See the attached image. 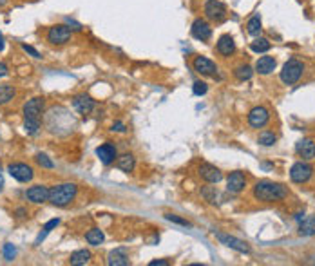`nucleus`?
Masks as SVG:
<instances>
[{"mask_svg": "<svg viewBox=\"0 0 315 266\" xmlns=\"http://www.w3.org/2000/svg\"><path fill=\"white\" fill-rule=\"evenodd\" d=\"M288 196V188L281 183H274V181H259L253 187V198L263 203H274V201H281Z\"/></svg>", "mask_w": 315, "mask_h": 266, "instance_id": "1", "label": "nucleus"}, {"mask_svg": "<svg viewBox=\"0 0 315 266\" xmlns=\"http://www.w3.org/2000/svg\"><path fill=\"white\" fill-rule=\"evenodd\" d=\"M78 194V187L75 183H60L49 188V203L55 206H67L73 203Z\"/></svg>", "mask_w": 315, "mask_h": 266, "instance_id": "2", "label": "nucleus"}, {"mask_svg": "<svg viewBox=\"0 0 315 266\" xmlns=\"http://www.w3.org/2000/svg\"><path fill=\"white\" fill-rule=\"evenodd\" d=\"M302 71H304V65H302V62L295 60H288L284 65H283V71H281V82L286 83V85H294L295 82H299V78L302 76Z\"/></svg>", "mask_w": 315, "mask_h": 266, "instance_id": "3", "label": "nucleus"}, {"mask_svg": "<svg viewBox=\"0 0 315 266\" xmlns=\"http://www.w3.org/2000/svg\"><path fill=\"white\" fill-rule=\"evenodd\" d=\"M44 98L40 96H36V98H31L26 102L24 105V122H38L40 123V116L42 112H44Z\"/></svg>", "mask_w": 315, "mask_h": 266, "instance_id": "4", "label": "nucleus"}, {"mask_svg": "<svg viewBox=\"0 0 315 266\" xmlns=\"http://www.w3.org/2000/svg\"><path fill=\"white\" fill-rule=\"evenodd\" d=\"M71 28L63 26V24H56L53 28H49L47 31V42L53 46H63L71 40Z\"/></svg>", "mask_w": 315, "mask_h": 266, "instance_id": "5", "label": "nucleus"}, {"mask_svg": "<svg viewBox=\"0 0 315 266\" xmlns=\"http://www.w3.org/2000/svg\"><path fill=\"white\" fill-rule=\"evenodd\" d=\"M7 172H9V176L16 179V181H20V183H28L34 177V171L33 167H29L28 163H11L7 165Z\"/></svg>", "mask_w": 315, "mask_h": 266, "instance_id": "6", "label": "nucleus"}, {"mask_svg": "<svg viewBox=\"0 0 315 266\" xmlns=\"http://www.w3.org/2000/svg\"><path fill=\"white\" fill-rule=\"evenodd\" d=\"M312 174H314V167L310 163H304V161H297L290 169V177L294 183H306L312 177Z\"/></svg>", "mask_w": 315, "mask_h": 266, "instance_id": "7", "label": "nucleus"}, {"mask_svg": "<svg viewBox=\"0 0 315 266\" xmlns=\"http://www.w3.org/2000/svg\"><path fill=\"white\" fill-rule=\"evenodd\" d=\"M192 67L201 76H216V73H218V65L206 56H194Z\"/></svg>", "mask_w": 315, "mask_h": 266, "instance_id": "8", "label": "nucleus"}, {"mask_svg": "<svg viewBox=\"0 0 315 266\" xmlns=\"http://www.w3.org/2000/svg\"><path fill=\"white\" fill-rule=\"evenodd\" d=\"M203 9H205V16L210 20L221 22L226 16V7L221 0H206Z\"/></svg>", "mask_w": 315, "mask_h": 266, "instance_id": "9", "label": "nucleus"}, {"mask_svg": "<svg viewBox=\"0 0 315 266\" xmlns=\"http://www.w3.org/2000/svg\"><path fill=\"white\" fill-rule=\"evenodd\" d=\"M190 34L196 38V40L206 42V40H210V36H212V28H210V24H208L205 18H196V20L192 22Z\"/></svg>", "mask_w": 315, "mask_h": 266, "instance_id": "10", "label": "nucleus"}, {"mask_svg": "<svg viewBox=\"0 0 315 266\" xmlns=\"http://www.w3.org/2000/svg\"><path fill=\"white\" fill-rule=\"evenodd\" d=\"M216 239H218L220 243H223L225 246H228V248L236 250V252H241V253L250 252V246H248L245 241L234 237V235H228V234H223V232H216Z\"/></svg>", "mask_w": 315, "mask_h": 266, "instance_id": "11", "label": "nucleus"}, {"mask_svg": "<svg viewBox=\"0 0 315 266\" xmlns=\"http://www.w3.org/2000/svg\"><path fill=\"white\" fill-rule=\"evenodd\" d=\"M26 199L34 205H42L49 201V188L46 185H33L26 190Z\"/></svg>", "mask_w": 315, "mask_h": 266, "instance_id": "12", "label": "nucleus"}, {"mask_svg": "<svg viewBox=\"0 0 315 266\" xmlns=\"http://www.w3.org/2000/svg\"><path fill=\"white\" fill-rule=\"evenodd\" d=\"M270 120V112H268L267 107H253L250 112H248V123H250V127L253 129H261V127H265Z\"/></svg>", "mask_w": 315, "mask_h": 266, "instance_id": "13", "label": "nucleus"}, {"mask_svg": "<svg viewBox=\"0 0 315 266\" xmlns=\"http://www.w3.org/2000/svg\"><path fill=\"white\" fill-rule=\"evenodd\" d=\"M199 177L205 179L206 183H220L223 179V172L210 163H201L199 165Z\"/></svg>", "mask_w": 315, "mask_h": 266, "instance_id": "14", "label": "nucleus"}, {"mask_svg": "<svg viewBox=\"0 0 315 266\" xmlns=\"http://www.w3.org/2000/svg\"><path fill=\"white\" fill-rule=\"evenodd\" d=\"M245 187H247V177H245V174L241 171L232 172L230 176L226 177V190L230 194H239Z\"/></svg>", "mask_w": 315, "mask_h": 266, "instance_id": "15", "label": "nucleus"}, {"mask_svg": "<svg viewBox=\"0 0 315 266\" xmlns=\"http://www.w3.org/2000/svg\"><path fill=\"white\" fill-rule=\"evenodd\" d=\"M73 107H75L82 116H85V114H91L93 109H94V100H93L89 94H78L73 98Z\"/></svg>", "mask_w": 315, "mask_h": 266, "instance_id": "16", "label": "nucleus"}, {"mask_svg": "<svg viewBox=\"0 0 315 266\" xmlns=\"http://www.w3.org/2000/svg\"><path fill=\"white\" fill-rule=\"evenodd\" d=\"M96 156L100 157V161L103 165H110L116 161L118 157V152H116V147L112 143H103L100 145L98 149H96Z\"/></svg>", "mask_w": 315, "mask_h": 266, "instance_id": "17", "label": "nucleus"}, {"mask_svg": "<svg viewBox=\"0 0 315 266\" xmlns=\"http://www.w3.org/2000/svg\"><path fill=\"white\" fill-rule=\"evenodd\" d=\"M295 150H297V154H299L302 159H314L315 157V141L314 140H310V138H304V140H301V141H297Z\"/></svg>", "mask_w": 315, "mask_h": 266, "instance_id": "18", "label": "nucleus"}, {"mask_svg": "<svg viewBox=\"0 0 315 266\" xmlns=\"http://www.w3.org/2000/svg\"><path fill=\"white\" fill-rule=\"evenodd\" d=\"M216 49H218V53L221 56H230L236 53V42H234V38L230 34H223V36H220Z\"/></svg>", "mask_w": 315, "mask_h": 266, "instance_id": "19", "label": "nucleus"}, {"mask_svg": "<svg viewBox=\"0 0 315 266\" xmlns=\"http://www.w3.org/2000/svg\"><path fill=\"white\" fill-rule=\"evenodd\" d=\"M107 265L109 266H127L129 265L127 250H125V248H116V250L109 252V255H107Z\"/></svg>", "mask_w": 315, "mask_h": 266, "instance_id": "20", "label": "nucleus"}, {"mask_svg": "<svg viewBox=\"0 0 315 266\" xmlns=\"http://www.w3.org/2000/svg\"><path fill=\"white\" fill-rule=\"evenodd\" d=\"M275 67H277V60L274 56H261L255 63V71L259 75H270V73H274Z\"/></svg>", "mask_w": 315, "mask_h": 266, "instance_id": "21", "label": "nucleus"}, {"mask_svg": "<svg viewBox=\"0 0 315 266\" xmlns=\"http://www.w3.org/2000/svg\"><path fill=\"white\" fill-rule=\"evenodd\" d=\"M116 167L122 172H127V174H129V172L134 171V167H136V159H134V156H132V154L125 152V154H122V156L116 157Z\"/></svg>", "mask_w": 315, "mask_h": 266, "instance_id": "22", "label": "nucleus"}, {"mask_svg": "<svg viewBox=\"0 0 315 266\" xmlns=\"http://www.w3.org/2000/svg\"><path fill=\"white\" fill-rule=\"evenodd\" d=\"M299 235H304V237L315 235V216H310V218H304L302 221H299Z\"/></svg>", "mask_w": 315, "mask_h": 266, "instance_id": "23", "label": "nucleus"}, {"mask_svg": "<svg viewBox=\"0 0 315 266\" xmlns=\"http://www.w3.org/2000/svg\"><path fill=\"white\" fill-rule=\"evenodd\" d=\"M91 261V252L89 250H76V252L71 253V257H69V263L73 266H82V265H87Z\"/></svg>", "mask_w": 315, "mask_h": 266, "instance_id": "24", "label": "nucleus"}, {"mask_svg": "<svg viewBox=\"0 0 315 266\" xmlns=\"http://www.w3.org/2000/svg\"><path fill=\"white\" fill-rule=\"evenodd\" d=\"M103 239H105V235H103V232L100 228H91L89 232L85 234V241L91 246H100L103 243Z\"/></svg>", "mask_w": 315, "mask_h": 266, "instance_id": "25", "label": "nucleus"}, {"mask_svg": "<svg viewBox=\"0 0 315 266\" xmlns=\"http://www.w3.org/2000/svg\"><path fill=\"white\" fill-rule=\"evenodd\" d=\"M252 75H253V69L250 67V65H247V63L237 65V67L234 69V76H236L239 82H247V80H250Z\"/></svg>", "mask_w": 315, "mask_h": 266, "instance_id": "26", "label": "nucleus"}, {"mask_svg": "<svg viewBox=\"0 0 315 266\" xmlns=\"http://www.w3.org/2000/svg\"><path fill=\"white\" fill-rule=\"evenodd\" d=\"M16 91L13 85H0V105H6L15 98Z\"/></svg>", "mask_w": 315, "mask_h": 266, "instance_id": "27", "label": "nucleus"}, {"mask_svg": "<svg viewBox=\"0 0 315 266\" xmlns=\"http://www.w3.org/2000/svg\"><path fill=\"white\" fill-rule=\"evenodd\" d=\"M261 16L259 15H253L252 18L247 22V31H248V34H252V36H259V33H261Z\"/></svg>", "mask_w": 315, "mask_h": 266, "instance_id": "28", "label": "nucleus"}, {"mask_svg": "<svg viewBox=\"0 0 315 266\" xmlns=\"http://www.w3.org/2000/svg\"><path fill=\"white\" fill-rule=\"evenodd\" d=\"M270 47H272V44H270V40H267V38H255V40L250 44V49H252L253 53H267Z\"/></svg>", "mask_w": 315, "mask_h": 266, "instance_id": "29", "label": "nucleus"}, {"mask_svg": "<svg viewBox=\"0 0 315 266\" xmlns=\"http://www.w3.org/2000/svg\"><path fill=\"white\" fill-rule=\"evenodd\" d=\"M201 196H203L205 201H208V203H218L220 192L216 190V187H203V188H201Z\"/></svg>", "mask_w": 315, "mask_h": 266, "instance_id": "30", "label": "nucleus"}, {"mask_svg": "<svg viewBox=\"0 0 315 266\" xmlns=\"http://www.w3.org/2000/svg\"><path fill=\"white\" fill-rule=\"evenodd\" d=\"M60 225V219L56 218V219H51V221H47V223H46V226H44V228H42V232H40V235H38V237H36V245H38V243H40V241H44V239L47 237V234L51 232V230H53V228H56V226Z\"/></svg>", "mask_w": 315, "mask_h": 266, "instance_id": "31", "label": "nucleus"}, {"mask_svg": "<svg viewBox=\"0 0 315 266\" xmlns=\"http://www.w3.org/2000/svg\"><path fill=\"white\" fill-rule=\"evenodd\" d=\"M259 145H263V147H272V145L277 141V138H275L274 132H270V130H267V132H261L259 134Z\"/></svg>", "mask_w": 315, "mask_h": 266, "instance_id": "32", "label": "nucleus"}, {"mask_svg": "<svg viewBox=\"0 0 315 266\" xmlns=\"http://www.w3.org/2000/svg\"><path fill=\"white\" fill-rule=\"evenodd\" d=\"M34 159H36V163L40 165L42 169H55V163H53V161H51L46 154H42V152H40V154H36V157H34Z\"/></svg>", "mask_w": 315, "mask_h": 266, "instance_id": "33", "label": "nucleus"}, {"mask_svg": "<svg viewBox=\"0 0 315 266\" xmlns=\"http://www.w3.org/2000/svg\"><path fill=\"white\" fill-rule=\"evenodd\" d=\"M15 255H16V248H15L11 243H6V245H4V259L13 261Z\"/></svg>", "mask_w": 315, "mask_h": 266, "instance_id": "34", "label": "nucleus"}, {"mask_svg": "<svg viewBox=\"0 0 315 266\" xmlns=\"http://www.w3.org/2000/svg\"><path fill=\"white\" fill-rule=\"evenodd\" d=\"M192 91H194V94H196V96H203V94H206L208 85H206L205 82H194V87H192Z\"/></svg>", "mask_w": 315, "mask_h": 266, "instance_id": "35", "label": "nucleus"}, {"mask_svg": "<svg viewBox=\"0 0 315 266\" xmlns=\"http://www.w3.org/2000/svg\"><path fill=\"white\" fill-rule=\"evenodd\" d=\"M165 219H167V221H172V223H176V225L190 226V223H189L187 219H181V218H178V216H174V214H165Z\"/></svg>", "mask_w": 315, "mask_h": 266, "instance_id": "36", "label": "nucleus"}, {"mask_svg": "<svg viewBox=\"0 0 315 266\" xmlns=\"http://www.w3.org/2000/svg\"><path fill=\"white\" fill-rule=\"evenodd\" d=\"M22 49H24V51H26L28 55L33 56V58H42L40 53H38V51H36V49H34V47H31V46H28V44H22Z\"/></svg>", "mask_w": 315, "mask_h": 266, "instance_id": "37", "label": "nucleus"}, {"mask_svg": "<svg viewBox=\"0 0 315 266\" xmlns=\"http://www.w3.org/2000/svg\"><path fill=\"white\" fill-rule=\"evenodd\" d=\"M110 130H114V132H125V125L122 122H116L112 123V129Z\"/></svg>", "mask_w": 315, "mask_h": 266, "instance_id": "38", "label": "nucleus"}, {"mask_svg": "<svg viewBox=\"0 0 315 266\" xmlns=\"http://www.w3.org/2000/svg\"><path fill=\"white\" fill-rule=\"evenodd\" d=\"M7 71H9V69H7L6 63H4V62H0V78H2V76H6Z\"/></svg>", "mask_w": 315, "mask_h": 266, "instance_id": "39", "label": "nucleus"}, {"mask_svg": "<svg viewBox=\"0 0 315 266\" xmlns=\"http://www.w3.org/2000/svg\"><path fill=\"white\" fill-rule=\"evenodd\" d=\"M169 263L163 259H158V261H151V266H167Z\"/></svg>", "mask_w": 315, "mask_h": 266, "instance_id": "40", "label": "nucleus"}, {"mask_svg": "<svg viewBox=\"0 0 315 266\" xmlns=\"http://www.w3.org/2000/svg\"><path fill=\"white\" fill-rule=\"evenodd\" d=\"M15 214H16V218H24V216H26V210H24V208H16Z\"/></svg>", "mask_w": 315, "mask_h": 266, "instance_id": "41", "label": "nucleus"}, {"mask_svg": "<svg viewBox=\"0 0 315 266\" xmlns=\"http://www.w3.org/2000/svg\"><path fill=\"white\" fill-rule=\"evenodd\" d=\"M304 219V212H297L295 214V221H302Z\"/></svg>", "mask_w": 315, "mask_h": 266, "instance_id": "42", "label": "nucleus"}, {"mask_svg": "<svg viewBox=\"0 0 315 266\" xmlns=\"http://www.w3.org/2000/svg\"><path fill=\"white\" fill-rule=\"evenodd\" d=\"M4 46H6V44H4V36L0 33V51H4Z\"/></svg>", "mask_w": 315, "mask_h": 266, "instance_id": "43", "label": "nucleus"}, {"mask_svg": "<svg viewBox=\"0 0 315 266\" xmlns=\"http://www.w3.org/2000/svg\"><path fill=\"white\" fill-rule=\"evenodd\" d=\"M2 187H4V177H2V171H0V190H2Z\"/></svg>", "mask_w": 315, "mask_h": 266, "instance_id": "44", "label": "nucleus"}, {"mask_svg": "<svg viewBox=\"0 0 315 266\" xmlns=\"http://www.w3.org/2000/svg\"><path fill=\"white\" fill-rule=\"evenodd\" d=\"M7 4V0H0V6H6Z\"/></svg>", "mask_w": 315, "mask_h": 266, "instance_id": "45", "label": "nucleus"}]
</instances>
